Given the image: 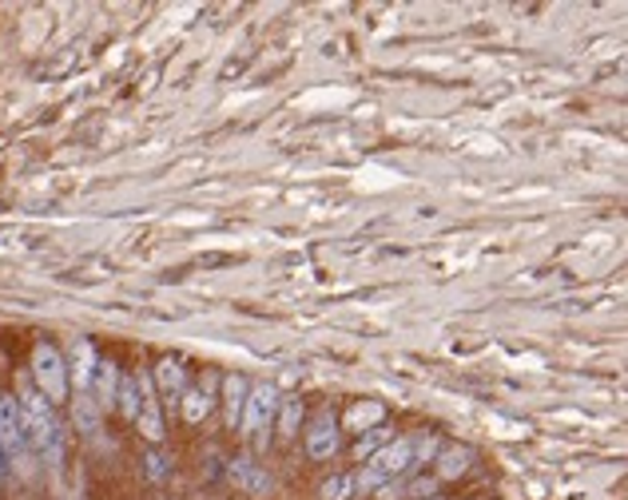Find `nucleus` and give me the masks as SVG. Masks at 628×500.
<instances>
[{
  "label": "nucleus",
  "instance_id": "obj_10",
  "mask_svg": "<svg viewBox=\"0 0 628 500\" xmlns=\"http://www.w3.org/2000/svg\"><path fill=\"white\" fill-rule=\"evenodd\" d=\"M92 381H96V393H99L96 405H111V402H116V390H120V370H116L111 361H96V373H92Z\"/></svg>",
  "mask_w": 628,
  "mask_h": 500
},
{
  "label": "nucleus",
  "instance_id": "obj_6",
  "mask_svg": "<svg viewBox=\"0 0 628 500\" xmlns=\"http://www.w3.org/2000/svg\"><path fill=\"white\" fill-rule=\"evenodd\" d=\"M227 477H232L235 489H242L247 497H266V492H271L266 468L254 465V461H232V465H227Z\"/></svg>",
  "mask_w": 628,
  "mask_h": 500
},
{
  "label": "nucleus",
  "instance_id": "obj_4",
  "mask_svg": "<svg viewBox=\"0 0 628 500\" xmlns=\"http://www.w3.org/2000/svg\"><path fill=\"white\" fill-rule=\"evenodd\" d=\"M307 453L310 461H331L339 453V417L334 409H319L307 429Z\"/></svg>",
  "mask_w": 628,
  "mask_h": 500
},
{
  "label": "nucleus",
  "instance_id": "obj_14",
  "mask_svg": "<svg viewBox=\"0 0 628 500\" xmlns=\"http://www.w3.org/2000/svg\"><path fill=\"white\" fill-rule=\"evenodd\" d=\"M76 385L80 390H88L92 385V373H96V354H92L88 342H76Z\"/></svg>",
  "mask_w": 628,
  "mask_h": 500
},
{
  "label": "nucleus",
  "instance_id": "obj_19",
  "mask_svg": "<svg viewBox=\"0 0 628 500\" xmlns=\"http://www.w3.org/2000/svg\"><path fill=\"white\" fill-rule=\"evenodd\" d=\"M147 473H152V477H164V461H159V457H147Z\"/></svg>",
  "mask_w": 628,
  "mask_h": 500
},
{
  "label": "nucleus",
  "instance_id": "obj_8",
  "mask_svg": "<svg viewBox=\"0 0 628 500\" xmlns=\"http://www.w3.org/2000/svg\"><path fill=\"white\" fill-rule=\"evenodd\" d=\"M470 461H474V453H470L465 445L446 449V453L438 457V477H441V480L465 477V473H470Z\"/></svg>",
  "mask_w": 628,
  "mask_h": 500
},
{
  "label": "nucleus",
  "instance_id": "obj_16",
  "mask_svg": "<svg viewBox=\"0 0 628 500\" xmlns=\"http://www.w3.org/2000/svg\"><path fill=\"white\" fill-rule=\"evenodd\" d=\"M242 397H247V381L242 378H227V421H239L242 414Z\"/></svg>",
  "mask_w": 628,
  "mask_h": 500
},
{
  "label": "nucleus",
  "instance_id": "obj_9",
  "mask_svg": "<svg viewBox=\"0 0 628 500\" xmlns=\"http://www.w3.org/2000/svg\"><path fill=\"white\" fill-rule=\"evenodd\" d=\"M116 402H120L123 417L135 421V417H140V405H144V378H123L120 390H116Z\"/></svg>",
  "mask_w": 628,
  "mask_h": 500
},
{
  "label": "nucleus",
  "instance_id": "obj_5",
  "mask_svg": "<svg viewBox=\"0 0 628 500\" xmlns=\"http://www.w3.org/2000/svg\"><path fill=\"white\" fill-rule=\"evenodd\" d=\"M21 453H24L21 405H16V397H0V457L21 461Z\"/></svg>",
  "mask_w": 628,
  "mask_h": 500
},
{
  "label": "nucleus",
  "instance_id": "obj_11",
  "mask_svg": "<svg viewBox=\"0 0 628 500\" xmlns=\"http://www.w3.org/2000/svg\"><path fill=\"white\" fill-rule=\"evenodd\" d=\"M155 381H159V390L176 397V393H183V381H188V370H183V361L167 358V361H159V370H155Z\"/></svg>",
  "mask_w": 628,
  "mask_h": 500
},
{
  "label": "nucleus",
  "instance_id": "obj_7",
  "mask_svg": "<svg viewBox=\"0 0 628 500\" xmlns=\"http://www.w3.org/2000/svg\"><path fill=\"white\" fill-rule=\"evenodd\" d=\"M135 425H140V433H144L147 441H164V417H159V405H155L152 381L147 378H144V405H140Z\"/></svg>",
  "mask_w": 628,
  "mask_h": 500
},
{
  "label": "nucleus",
  "instance_id": "obj_15",
  "mask_svg": "<svg viewBox=\"0 0 628 500\" xmlns=\"http://www.w3.org/2000/svg\"><path fill=\"white\" fill-rule=\"evenodd\" d=\"M72 409H76V425H80V429L96 437L99 433V405L92 402V397H76V405H72Z\"/></svg>",
  "mask_w": 628,
  "mask_h": 500
},
{
  "label": "nucleus",
  "instance_id": "obj_18",
  "mask_svg": "<svg viewBox=\"0 0 628 500\" xmlns=\"http://www.w3.org/2000/svg\"><path fill=\"white\" fill-rule=\"evenodd\" d=\"M382 437H387V429H370V437L358 441V457H363V453H375V445L382 441Z\"/></svg>",
  "mask_w": 628,
  "mask_h": 500
},
{
  "label": "nucleus",
  "instance_id": "obj_1",
  "mask_svg": "<svg viewBox=\"0 0 628 500\" xmlns=\"http://www.w3.org/2000/svg\"><path fill=\"white\" fill-rule=\"evenodd\" d=\"M16 405H21L24 445H33L40 449V453H48V457H56V453H60V425H56L52 405L36 390H24L21 397H16Z\"/></svg>",
  "mask_w": 628,
  "mask_h": 500
},
{
  "label": "nucleus",
  "instance_id": "obj_12",
  "mask_svg": "<svg viewBox=\"0 0 628 500\" xmlns=\"http://www.w3.org/2000/svg\"><path fill=\"white\" fill-rule=\"evenodd\" d=\"M208 414H211V393L208 390H188V393H183V421L199 425Z\"/></svg>",
  "mask_w": 628,
  "mask_h": 500
},
{
  "label": "nucleus",
  "instance_id": "obj_13",
  "mask_svg": "<svg viewBox=\"0 0 628 500\" xmlns=\"http://www.w3.org/2000/svg\"><path fill=\"white\" fill-rule=\"evenodd\" d=\"M354 492H358V485H354L351 473H339V477L322 480L319 497H322V500H354Z\"/></svg>",
  "mask_w": 628,
  "mask_h": 500
},
{
  "label": "nucleus",
  "instance_id": "obj_2",
  "mask_svg": "<svg viewBox=\"0 0 628 500\" xmlns=\"http://www.w3.org/2000/svg\"><path fill=\"white\" fill-rule=\"evenodd\" d=\"M33 373H36V393L45 397L48 405L64 402L68 397V366L60 358V349L52 342H40L33 349Z\"/></svg>",
  "mask_w": 628,
  "mask_h": 500
},
{
  "label": "nucleus",
  "instance_id": "obj_17",
  "mask_svg": "<svg viewBox=\"0 0 628 500\" xmlns=\"http://www.w3.org/2000/svg\"><path fill=\"white\" fill-rule=\"evenodd\" d=\"M279 409H283L279 433H283V437H295V433H298V417H303V402H298V397H287V402H279Z\"/></svg>",
  "mask_w": 628,
  "mask_h": 500
},
{
  "label": "nucleus",
  "instance_id": "obj_3",
  "mask_svg": "<svg viewBox=\"0 0 628 500\" xmlns=\"http://www.w3.org/2000/svg\"><path fill=\"white\" fill-rule=\"evenodd\" d=\"M275 414H279V390L275 385H254V390L247 393V402H242L239 425H242V433L251 437L259 449L266 445V433H271Z\"/></svg>",
  "mask_w": 628,
  "mask_h": 500
}]
</instances>
